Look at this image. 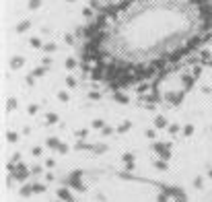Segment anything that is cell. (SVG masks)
I'll return each instance as SVG.
<instances>
[{
    "label": "cell",
    "instance_id": "cell-17",
    "mask_svg": "<svg viewBox=\"0 0 212 202\" xmlns=\"http://www.w3.org/2000/svg\"><path fill=\"white\" fill-rule=\"evenodd\" d=\"M66 85H68L70 89H74V87H76V81H74V77H66Z\"/></svg>",
    "mask_w": 212,
    "mask_h": 202
},
{
    "label": "cell",
    "instance_id": "cell-13",
    "mask_svg": "<svg viewBox=\"0 0 212 202\" xmlns=\"http://www.w3.org/2000/svg\"><path fill=\"white\" fill-rule=\"evenodd\" d=\"M155 126H157V128H165V126H167V120H165L163 116H159V118L155 120Z\"/></svg>",
    "mask_w": 212,
    "mask_h": 202
},
{
    "label": "cell",
    "instance_id": "cell-30",
    "mask_svg": "<svg viewBox=\"0 0 212 202\" xmlns=\"http://www.w3.org/2000/svg\"><path fill=\"white\" fill-rule=\"evenodd\" d=\"M66 2H76V0H66Z\"/></svg>",
    "mask_w": 212,
    "mask_h": 202
},
{
    "label": "cell",
    "instance_id": "cell-32",
    "mask_svg": "<svg viewBox=\"0 0 212 202\" xmlns=\"http://www.w3.org/2000/svg\"><path fill=\"white\" fill-rule=\"evenodd\" d=\"M107 2H111V0H107Z\"/></svg>",
    "mask_w": 212,
    "mask_h": 202
},
{
    "label": "cell",
    "instance_id": "cell-4",
    "mask_svg": "<svg viewBox=\"0 0 212 202\" xmlns=\"http://www.w3.org/2000/svg\"><path fill=\"white\" fill-rule=\"evenodd\" d=\"M14 177H17V180H21V181H23V180H27V175H29V171H27V169H25V167H23V165H21V167L19 169H14Z\"/></svg>",
    "mask_w": 212,
    "mask_h": 202
},
{
    "label": "cell",
    "instance_id": "cell-9",
    "mask_svg": "<svg viewBox=\"0 0 212 202\" xmlns=\"http://www.w3.org/2000/svg\"><path fill=\"white\" fill-rule=\"evenodd\" d=\"M41 4H43V0H29V2H27V8H29V10H37Z\"/></svg>",
    "mask_w": 212,
    "mask_h": 202
},
{
    "label": "cell",
    "instance_id": "cell-18",
    "mask_svg": "<svg viewBox=\"0 0 212 202\" xmlns=\"http://www.w3.org/2000/svg\"><path fill=\"white\" fill-rule=\"evenodd\" d=\"M54 122H58V116L56 113H48V124H54Z\"/></svg>",
    "mask_w": 212,
    "mask_h": 202
},
{
    "label": "cell",
    "instance_id": "cell-21",
    "mask_svg": "<svg viewBox=\"0 0 212 202\" xmlns=\"http://www.w3.org/2000/svg\"><path fill=\"white\" fill-rule=\"evenodd\" d=\"M130 126H132L130 122H124V124L120 126V132H126V130H130Z\"/></svg>",
    "mask_w": 212,
    "mask_h": 202
},
{
    "label": "cell",
    "instance_id": "cell-14",
    "mask_svg": "<svg viewBox=\"0 0 212 202\" xmlns=\"http://www.w3.org/2000/svg\"><path fill=\"white\" fill-rule=\"evenodd\" d=\"M93 13H95V10H93L91 6H84V8H82V17H84V19H91V17H93Z\"/></svg>",
    "mask_w": 212,
    "mask_h": 202
},
{
    "label": "cell",
    "instance_id": "cell-1",
    "mask_svg": "<svg viewBox=\"0 0 212 202\" xmlns=\"http://www.w3.org/2000/svg\"><path fill=\"white\" fill-rule=\"evenodd\" d=\"M91 78H93V81H101V78H105V72H103V64H97L95 68H91Z\"/></svg>",
    "mask_w": 212,
    "mask_h": 202
},
{
    "label": "cell",
    "instance_id": "cell-27",
    "mask_svg": "<svg viewBox=\"0 0 212 202\" xmlns=\"http://www.w3.org/2000/svg\"><path fill=\"white\" fill-rule=\"evenodd\" d=\"M21 194H23V196H29V194H31V188H27V186H25V188L21 190Z\"/></svg>",
    "mask_w": 212,
    "mask_h": 202
},
{
    "label": "cell",
    "instance_id": "cell-6",
    "mask_svg": "<svg viewBox=\"0 0 212 202\" xmlns=\"http://www.w3.org/2000/svg\"><path fill=\"white\" fill-rule=\"evenodd\" d=\"M29 46H31V48H35V50H39V48H43L45 43L41 42V37H37V35H35V37H29Z\"/></svg>",
    "mask_w": 212,
    "mask_h": 202
},
{
    "label": "cell",
    "instance_id": "cell-15",
    "mask_svg": "<svg viewBox=\"0 0 212 202\" xmlns=\"http://www.w3.org/2000/svg\"><path fill=\"white\" fill-rule=\"evenodd\" d=\"M45 72H48V68H45V66H39V68L33 70V77H43Z\"/></svg>",
    "mask_w": 212,
    "mask_h": 202
},
{
    "label": "cell",
    "instance_id": "cell-12",
    "mask_svg": "<svg viewBox=\"0 0 212 202\" xmlns=\"http://www.w3.org/2000/svg\"><path fill=\"white\" fill-rule=\"evenodd\" d=\"M76 66H78L76 58H66V68H68V70H74Z\"/></svg>",
    "mask_w": 212,
    "mask_h": 202
},
{
    "label": "cell",
    "instance_id": "cell-10",
    "mask_svg": "<svg viewBox=\"0 0 212 202\" xmlns=\"http://www.w3.org/2000/svg\"><path fill=\"white\" fill-rule=\"evenodd\" d=\"M58 196H60L62 200H66V202H72V196H70V192H68V190H64V188L58 190Z\"/></svg>",
    "mask_w": 212,
    "mask_h": 202
},
{
    "label": "cell",
    "instance_id": "cell-31",
    "mask_svg": "<svg viewBox=\"0 0 212 202\" xmlns=\"http://www.w3.org/2000/svg\"><path fill=\"white\" fill-rule=\"evenodd\" d=\"M126 2H130V0H126Z\"/></svg>",
    "mask_w": 212,
    "mask_h": 202
},
{
    "label": "cell",
    "instance_id": "cell-11",
    "mask_svg": "<svg viewBox=\"0 0 212 202\" xmlns=\"http://www.w3.org/2000/svg\"><path fill=\"white\" fill-rule=\"evenodd\" d=\"M113 97H116L117 103H128V95H124V93H120V91H117V93H113Z\"/></svg>",
    "mask_w": 212,
    "mask_h": 202
},
{
    "label": "cell",
    "instance_id": "cell-23",
    "mask_svg": "<svg viewBox=\"0 0 212 202\" xmlns=\"http://www.w3.org/2000/svg\"><path fill=\"white\" fill-rule=\"evenodd\" d=\"M58 97H60L62 101H68V93H64V91H60V93H58Z\"/></svg>",
    "mask_w": 212,
    "mask_h": 202
},
{
    "label": "cell",
    "instance_id": "cell-28",
    "mask_svg": "<svg viewBox=\"0 0 212 202\" xmlns=\"http://www.w3.org/2000/svg\"><path fill=\"white\" fill-rule=\"evenodd\" d=\"M93 126H95V128H101V126H103V120H95V122H93Z\"/></svg>",
    "mask_w": 212,
    "mask_h": 202
},
{
    "label": "cell",
    "instance_id": "cell-29",
    "mask_svg": "<svg viewBox=\"0 0 212 202\" xmlns=\"http://www.w3.org/2000/svg\"><path fill=\"white\" fill-rule=\"evenodd\" d=\"M58 151H60V153H66V151H68V146H66V145H60V149H58Z\"/></svg>",
    "mask_w": 212,
    "mask_h": 202
},
{
    "label": "cell",
    "instance_id": "cell-7",
    "mask_svg": "<svg viewBox=\"0 0 212 202\" xmlns=\"http://www.w3.org/2000/svg\"><path fill=\"white\" fill-rule=\"evenodd\" d=\"M56 50H58V46H56L54 42H45V46H43V52H45V54H54Z\"/></svg>",
    "mask_w": 212,
    "mask_h": 202
},
{
    "label": "cell",
    "instance_id": "cell-2",
    "mask_svg": "<svg viewBox=\"0 0 212 202\" xmlns=\"http://www.w3.org/2000/svg\"><path fill=\"white\" fill-rule=\"evenodd\" d=\"M101 13H103V14H107V17H117L120 8H117V4H105Z\"/></svg>",
    "mask_w": 212,
    "mask_h": 202
},
{
    "label": "cell",
    "instance_id": "cell-19",
    "mask_svg": "<svg viewBox=\"0 0 212 202\" xmlns=\"http://www.w3.org/2000/svg\"><path fill=\"white\" fill-rule=\"evenodd\" d=\"M6 138L10 140V142H17V140H19V136H17L14 132H8V134H6Z\"/></svg>",
    "mask_w": 212,
    "mask_h": 202
},
{
    "label": "cell",
    "instance_id": "cell-20",
    "mask_svg": "<svg viewBox=\"0 0 212 202\" xmlns=\"http://www.w3.org/2000/svg\"><path fill=\"white\" fill-rule=\"evenodd\" d=\"M48 145L52 146V149H60V145H58V140H56V138H49V140H48Z\"/></svg>",
    "mask_w": 212,
    "mask_h": 202
},
{
    "label": "cell",
    "instance_id": "cell-16",
    "mask_svg": "<svg viewBox=\"0 0 212 202\" xmlns=\"http://www.w3.org/2000/svg\"><path fill=\"white\" fill-rule=\"evenodd\" d=\"M74 39H76V35H72V33H66V35H64V42L68 43V46H74Z\"/></svg>",
    "mask_w": 212,
    "mask_h": 202
},
{
    "label": "cell",
    "instance_id": "cell-24",
    "mask_svg": "<svg viewBox=\"0 0 212 202\" xmlns=\"http://www.w3.org/2000/svg\"><path fill=\"white\" fill-rule=\"evenodd\" d=\"M17 107V99H8V109H14Z\"/></svg>",
    "mask_w": 212,
    "mask_h": 202
},
{
    "label": "cell",
    "instance_id": "cell-26",
    "mask_svg": "<svg viewBox=\"0 0 212 202\" xmlns=\"http://www.w3.org/2000/svg\"><path fill=\"white\" fill-rule=\"evenodd\" d=\"M49 64H52V58H49V56H43V66H45V68H48Z\"/></svg>",
    "mask_w": 212,
    "mask_h": 202
},
{
    "label": "cell",
    "instance_id": "cell-5",
    "mask_svg": "<svg viewBox=\"0 0 212 202\" xmlns=\"http://www.w3.org/2000/svg\"><path fill=\"white\" fill-rule=\"evenodd\" d=\"M25 64V58L23 56H13L10 58V68H21Z\"/></svg>",
    "mask_w": 212,
    "mask_h": 202
},
{
    "label": "cell",
    "instance_id": "cell-25",
    "mask_svg": "<svg viewBox=\"0 0 212 202\" xmlns=\"http://www.w3.org/2000/svg\"><path fill=\"white\" fill-rule=\"evenodd\" d=\"M146 89H148V85H146V83H144V85H138V93H144V91H146Z\"/></svg>",
    "mask_w": 212,
    "mask_h": 202
},
{
    "label": "cell",
    "instance_id": "cell-22",
    "mask_svg": "<svg viewBox=\"0 0 212 202\" xmlns=\"http://www.w3.org/2000/svg\"><path fill=\"white\" fill-rule=\"evenodd\" d=\"M128 6H130V2H126V0H122V2L117 4V8H120V10H126Z\"/></svg>",
    "mask_w": 212,
    "mask_h": 202
},
{
    "label": "cell",
    "instance_id": "cell-8",
    "mask_svg": "<svg viewBox=\"0 0 212 202\" xmlns=\"http://www.w3.org/2000/svg\"><path fill=\"white\" fill-rule=\"evenodd\" d=\"M89 6L93 8V10H97V13H101V10H103L101 0H89Z\"/></svg>",
    "mask_w": 212,
    "mask_h": 202
},
{
    "label": "cell",
    "instance_id": "cell-3",
    "mask_svg": "<svg viewBox=\"0 0 212 202\" xmlns=\"http://www.w3.org/2000/svg\"><path fill=\"white\" fill-rule=\"evenodd\" d=\"M31 25H33V23L29 21V19H25V21H21L19 25L14 27V31H17V33H27L29 29H31Z\"/></svg>",
    "mask_w": 212,
    "mask_h": 202
}]
</instances>
